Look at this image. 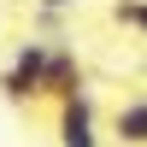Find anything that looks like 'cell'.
<instances>
[{"instance_id":"7a4b0ae2","label":"cell","mask_w":147,"mask_h":147,"mask_svg":"<svg viewBox=\"0 0 147 147\" xmlns=\"http://www.w3.org/2000/svg\"><path fill=\"white\" fill-rule=\"evenodd\" d=\"M53 136L59 147H100V118H94V94H71L59 100V118H53Z\"/></svg>"},{"instance_id":"277c9868","label":"cell","mask_w":147,"mask_h":147,"mask_svg":"<svg viewBox=\"0 0 147 147\" xmlns=\"http://www.w3.org/2000/svg\"><path fill=\"white\" fill-rule=\"evenodd\" d=\"M106 136H112L118 147H147V94L118 100V112L106 118Z\"/></svg>"},{"instance_id":"6da1fadb","label":"cell","mask_w":147,"mask_h":147,"mask_svg":"<svg viewBox=\"0 0 147 147\" xmlns=\"http://www.w3.org/2000/svg\"><path fill=\"white\" fill-rule=\"evenodd\" d=\"M47 47H53V41H18V47H12V59L0 65V100H6V106L30 112V106L41 100V77H47Z\"/></svg>"},{"instance_id":"8992f818","label":"cell","mask_w":147,"mask_h":147,"mask_svg":"<svg viewBox=\"0 0 147 147\" xmlns=\"http://www.w3.org/2000/svg\"><path fill=\"white\" fill-rule=\"evenodd\" d=\"M71 6H82V0H35V12H47V18H59V12H71Z\"/></svg>"},{"instance_id":"3957f363","label":"cell","mask_w":147,"mask_h":147,"mask_svg":"<svg viewBox=\"0 0 147 147\" xmlns=\"http://www.w3.org/2000/svg\"><path fill=\"white\" fill-rule=\"evenodd\" d=\"M82 88H88V77H82V59H77V47L53 41V47H47V77H41V100H71V94H82Z\"/></svg>"},{"instance_id":"5b68a950","label":"cell","mask_w":147,"mask_h":147,"mask_svg":"<svg viewBox=\"0 0 147 147\" xmlns=\"http://www.w3.org/2000/svg\"><path fill=\"white\" fill-rule=\"evenodd\" d=\"M112 18L124 24V30H136V35H147V0H118V6H112Z\"/></svg>"}]
</instances>
